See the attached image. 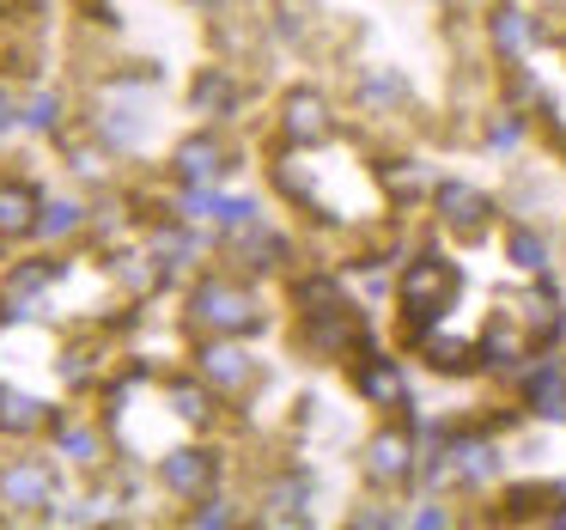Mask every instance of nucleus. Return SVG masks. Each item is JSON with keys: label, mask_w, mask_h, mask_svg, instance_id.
Wrapping results in <instances>:
<instances>
[{"label": "nucleus", "mask_w": 566, "mask_h": 530, "mask_svg": "<svg viewBox=\"0 0 566 530\" xmlns=\"http://www.w3.org/2000/svg\"><path fill=\"white\" fill-rule=\"evenodd\" d=\"M505 257H512L524 274H542V269H548V245H542L530 226H512V232H505Z\"/></svg>", "instance_id": "obj_17"}, {"label": "nucleus", "mask_w": 566, "mask_h": 530, "mask_svg": "<svg viewBox=\"0 0 566 530\" xmlns=\"http://www.w3.org/2000/svg\"><path fill=\"white\" fill-rule=\"evenodd\" d=\"M38 220H43V196L31 184H19V177H7L0 184V238L38 232Z\"/></svg>", "instance_id": "obj_10"}, {"label": "nucleus", "mask_w": 566, "mask_h": 530, "mask_svg": "<svg viewBox=\"0 0 566 530\" xmlns=\"http://www.w3.org/2000/svg\"><path fill=\"white\" fill-rule=\"evenodd\" d=\"M177 172H184V184H213V177H226L232 172V159H226V147L220 141H184L177 147Z\"/></svg>", "instance_id": "obj_13"}, {"label": "nucleus", "mask_w": 566, "mask_h": 530, "mask_svg": "<svg viewBox=\"0 0 566 530\" xmlns=\"http://www.w3.org/2000/svg\"><path fill=\"white\" fill-rule=\"evenodd\" d=\"M354 391L366 396V403H378V408H408V384H402V366L396 360H384V354H366L354 366Z\"/></svg>", "instance_id": "obj_7"}, {"label": "nucleus", "mask_w": 566, "mask_h": 530, "mask_svg": "<svg viewBox=\"0 0 566 530\" xmlns=\"http://www.w3.org/2000/svg\"><path fill=\"white\" fill-rule=\"evenodd\" d=\"M463 293V269H457L451 257H439V250H427V257H415L402 269V281H396V305H402V323H408V342H420V335L432 330V323L451 311V299Z\"/></svg>", "instance_id": "obj_1"}, {"label": "nucleus", "mask_w": 566, "mask_h": 530, "mask_svg": "<svg viewBox=\"0 0 566 530\" xmlns=\"http://www.w3.org/2000/svg\"><path fill=\"white\" fill-rule=\"evenodd\" d=\"M159 469H165V488L184 493V500H196V493L213 488V476H220V457H213V451H171Z\"/></svg>", "instance_id": "obj_8"}, {"label": "nucleus", "mask_w": 566, "mask_h": 530, "mask_svg": "<svg viewBox=\"0 0 566 530\" xmlns=\"http://www.w3.org/2000/svg\"><path fill=\"white\" fill-rule=\"evenodd\" d=\"M554 493H560V500H566V476H560V481H554Z\"/></svg>", "instance_id": "obj_39"}, {"label": "nucleus", "mask_w": 566, "mask_h": 530, "mask_svg": "<svg viewBox=\"0 0 566 530\" xmlns=\"http://www.w3.org/2000/svg\"><path fill=\"white\" fill-rule=\"evenodd\" d=\"M359 530H390V524H408L402 512H390V506H366V512H354Z\"/></svg>", "instance_id": "obj_32"}, {"label": "nucleus", "mask_w": 566, "mask_h": 530, "mask_svg": "<svg viewBox=\"0 0 566 530\" xmlns=\"http://www.w3.org/2000/svg\"><path fill=\"white\" fill-rule=\"evenodd\" d=\"M104 135H111L116 147H128V141H140V123H135V111H104Z\"/></svg>", "instance_id": "obj_30"}, {"label": "nucleus", "mask_w": 566, "mask_h": 530, "mask_svg": "<svg viewBox=\"0 0 566 530\" xmlns=\"http://www.w3.org/2000/svg\"><path fill=\"white\" fill-rule=\"evenodd\" d=\"M432 208H439V220L451 226V232H463V238L488 232L493 214H500V208H493L488 189L463 184V177H444V184H432Z\"/></svg>", "instance_id": "obj_3"}, {"label": "nucleus", "mask_w": 566, "mask_h": 530, "mask_svg": "<svg viewBox=\"0 0 566 530\" xmlns=\"http://www.w3.org/2000/svg\"><path fill=\"white\" fill-rule=\"evenodd\" d=\"M293 305H298V318L342 305V281L335 274H305V281H293Z\"/></svg>", "instance_id": "obj_15"}, {"label": "nucleus", "mask_w": 566, "mask_h": 530, "mask_svg": "<svg viewBox=\"0 0 566 530\" xmlns=\"http://www.w3.org/2000/svg\"><path fill=\"white\" fill-rule=\"evenodd\" d=\"M74 172H80V177H98V172H104V165H98V159H92V153H74Z\"/></svg>", "instance_id": "obj_38"}, {"label": "nucleus", "mask_w": 566, "mask_h": 530, "mask_svg": "<svg viewBox=\"0 0 566 530\" xmlns=\"http://www.w3.org/2000/svg\"><path fill=\"white\" fill-rule=\"evenodd\" d=\"M560 500L554 488H512L505 493V506H512V518H548V506Z\"/></svg>", "instance_id": "obj_21"}, {"label": "nucleus", "mask_w": 566, "mask_h": 530, "mask_svg": "<svg viewBox=\"0 0 566 530\" xmlns=\"http://www.w3.org/2000/svg\"><path fill=\"white\" fill-rule=\"evenodd\" d=\"M196 524H201V530H220V524H232V512H226V500H213V493H208V500L196 506Z\"/></svg>", "instance_id": "obj_33"}, {"label": "nucleus", "mask_w": 566, "mask_h": 530, "mask_svg": "<svg viewBox=\"0 0 566 530\" xmlns=\"http://www.w3.org/2000/svg\"><path fill=\"white\" fill-rule=\"evenodd\" d=\"M444 445H451L457 481H469V488H488V481H500L505 451L488 439V433H444Z\"/></svg>", "instance_id": "obj_6"}, {"label": "nucleus", "mask_w": 566, "mask_h": 530, "mask_svg": "<svg viewBox=\"0 0 566 530\" xmlns=\"http://www.w3.org/2000/svg\"><path fill=\"white\" fill-rule=\"evenodd\" d=\"M415 469H420V457H415V439H408L402 427L371 433V445H366V481L371 488H408Z\"/></svg>", "instance_id": "obj_4"}, {"label": "nucleus", "mask_w": 566, "mask_h": 530, "mask_svg": "<svg viewBox=\"0 0 566 530\" xmlns=\"http://www.w3.org/2000/svg\"><path fill=\"white\" fill-rule=\"evenodd\" d=\"M281 128H286V141H293V147H323V141L335 135L329 98H323V92H311V86L286 92V104H281Z\"/></svg>", "instance_id": "obj_5"}, {"label": "nucleus", "mask_w": 566, "mask_h": 530, "mask_svg": "<svg viewBox=\"0 0 566 530\" xmlns=\"http://www.w3.org/2000/svg\"><path fill=\"white\" fill-rule=\"evenodd\" d=\"M43 427V403L19 391H0V433H38Z\"/></svg>", "instance_id": "obj_16"}, {"label": "nucleus", "mask_w": 566, "mask_h": 530, "mask_svg": "<svg viewBox=\"0 0 566 530\" xmlns=\"http://www.w3.org/2000/svg\"><path fill=\"white\" fill-rule=\"evenodd\" d=\"M359 98L366 104H402L408 86H402V74H390V67H366V74H359Z\"/></svg>", "instance_id": "obj_18"}, {"label": "nucleus", "mask_w": 566, "mask_h": 530, "mask_svg": "<svg viewBox=\"0 0 566 530\" xmlns=\"http://www.w3.org/2000/svg\"><path fill=\"white\" fill-rule=\"evenodd\" d=\"M384 189H390V196H402V201H415L420 189H427V177H420L415 165L402 159V165H396V172H384Z\"/></svg>", "instance_id": "obj_29"}, {"label": "nucleus", "mask_w": 566, "mask_h": 530, "mask_svg": "<svg viewBox=\"0 0 566 530\" xmlns=\"http://www.w3.org/2000/svg\"><path fill=\"white\" fill-rule=\"evenodd\" d=\"M80 220H86V214H80V201L55 196V201H43V220H38V232H43V238H67Z\"/></svg>", "instance_id": "obj_19"}, {"label": "nucleus", "mask_w": 566, "mask_h": 530, "mask_svg": "<svg viewBox=\"0 0 566 530\" xmlns=\"http://www.w3.org/2000/svg\"><path fill=\"white\" fill-rule=\"evenodd\" d=\"M488 38H493V50H500V55H512V62H517V55L536 43V19H530L524 7H493V13H488Z\"/></svg>", "instance_id": "obj_12"}, {"label": "nucleus", "mask_w": 566, "mask_h": 530, "mask_svg": "<svg viewBox=\"0 0 566 530\" xmlns=\"http://www.w3.org/2000/svg\"><path fill=\"white\" fill-rule=\"evenodd\" d=\"M0 500H7V506H43V512H50V500H55L50 464H13V469H0Z\"/></svg>", "instance_id": "obj_9"}, {"label": "nucleus", "mask_w": 566, "mask_h": 530, "mask_svg": "<svg viewBox=\"0 0 566 530\" xmlns=\"http://www.w3.org/2000/svg\"><path fill=\"white\" fill-rule=\"evenodd\" d=\"M244 250H250V269H281L286 238H274V232H256V226H244Z\"/></svg>", "instance_id": "obj_20"}, {"label": "nucleus", "mask_w": 566, "mask_h": 530, "mask_svg": "<svg viewBox=\"0 0 566 530\" xmlns=\"http://www.w3.org/2000/svg\"><path fill=\"white\" fill-rule=\"evenodd\" d=\"M19 123H25V128H55V123H62V98H55V92H38Z\"/></svg>", "instance_id": "obj_25"}, {"label": "nucleus", "mask_w": 566, "mask_h": 530, "mask_svg": "<svg viewBox=\"0 0 566 530\" xmlns=\"http://www.w3.org/2000/svg\"><path fill=\"white\" fill-rule=\"evenodd\" d=\"M196 366H201V378H208V384H226V391L250 378V354L232 342V335H220V342H201V347H196Z\"/></svg>", "instance_id": "obj_11"}, {"label": "nucleus", "mask_w": 566, "mask_h": 530, "mask_svg": "<svg viewBox=\"0 0 566 530\" xmlns=\"http://www.w3.org/2000/svg\"><path fill=\"white\" fill-rule=\"evenodd\" d=\"M171 408L184 420H208L213 408H208V391H196V384H171Z\"/></svg>", "instance_id": "obj_26"}, {"label": "nucleus", "mask_w": 566, "mask_h": 530, "mask_svg": "<svg viewBox=\"0 0 566 530\" xmlns=\"http://www.w3.org/2000/svg\"><path fill=\"white\" fill-rule=\"evenodd\" d=\"M415 347L427 354L432 372H469V366H481V347L475 342H457V335H439V330H427Z\"/></svg>", "instance_id": "obj_14"}, {"label": "nucleus", "mask_w": 566, "mask_h": 530, "mask_svg": "<svg viewBox=\"0 0 566 530\" xmlns=\"http://www.w3.org/2000/svg\"><path fill=\"white\" fill-rule=\"evenodd\" d=\"M153 257L159 262H189L196 257V238L189 232H153Z\"/></svg>", "instance_id": "obj_28"}, {"label": "nucleus", "mask_w": 566, "mask_h": 530, "mask_svg": "<svg viewBox=\"0 0 566 530\" xmlns=\"http://www.w3.org/2000/svg\"><path fill=\"white\" fill-rule=\"evenodd\" d=\"M226 98H232V86H226V74H208V80L196 86V104H226Z\"/></svg>", "instance_id": "obj_34"}, {"label": "nucleus", "mask_w": 566, "mask_h": 530, "mask_svg": "<svg viewBox=\"0 0 566 530\" xmlns=\"http://www.w3.org/2000/svg\"><path fill=\"white\" fill-rule=\"evenodd\" d=\"M189 318L208 323L213 335H244V330H262L256 299H250L244 287H232V281H201L196 293H189Z\"/></svg>", "instance_id": "obj_2"}, {"label": "nucleus", "mask_w": 566, "mask_h": 530, "mask_svg": "<svg viewBox=\"0 0 566 530\" xmlns=\"http://www.w3.org/2000/svg\"><path fill=\"white\" fill-rule=\"evenodd\" d=\"M19 116H25V111H19V104H13V98H7V92H0V135H7V128H13V123H19Z\"/></svg>", "instance_id": "obj_36"}, {"label": "nucleus", "mask_w": 566, "mask_h": 530, "mask_svg": "<svg viewBox=\"0 0 566 530\" xmlns=\"http://www.w3.org/2000/svg\"><path fill=\"white\" fill-rule=\"evenodd\" d=\"M517 141H524V116H517V111H500V116L488 123V147H493V153H512Z\"/></svg>", "instance_id": "obj_23"}, {"label": "nucleus", "mask_w": 566, "mask_h": 530, "mask_svg": "<svg viewBox=\"0 0 566 530\" xmlns=\"http://www.w3.org/2000/svg\"><path fill=\"white\" fill-rule=\"evenodd\" d=\"M408 524H415V530H444V524H451V512H444V506H420Z\"/></svg>", "instance_id": "obj_35"}, {"label": "nucleus", "mask_w": 566, "mask_h": 530, "mask_svg": "<svg viewBox=\"0 0 566 530\" xmlns=\"http://www.w3.org/2000/svg\"><path fill=\"white\" fill-rule=\"evenodd\" d=\"M62 451L74 457V464H92V451H98V439H92L86 427H67V433H62Z\"/></svg>", "instance_id": "obj_31"}, {"label": "nucleus", "mask_w": 566, "mask_h": 530, "mask_svg": "<svg viewBox=\"0 0 566 530\" xmlns=\"http://www.w3.org/2000/svg\"><path fill=\"white\" fill-rule=\"evenodd\" d=\"M213 220L220 226H256V201L250 196H220L213 201Z\"/></svg>", "instance_id": "obj_27"}, {"label": "nucleus", "mask_w": 566, "mask_h": 530, "mask_svg": "<svg viewBox=\"0 0 566 530\" xmlns=\"http://www.w3.org/2000/svg\"><path fill=\"white\" fill-rule=\"evenodd\" d=\"M305 493H311L305 481H293V488H274V493H269V506H274L269 518H274V524H286V518H293V524H305Z\"/></svg>", "instance_id": "obj_22"}, {"label": "nucleus", "mask_w": 566, "mask_h": 530, "mask_svg": "<svg viewBox=\"0 0 566 530\" xmlns=\"http://www.w3.org/2000/svg\"><path fill=\"white\" fill-rule=\"evenodd\" d=\"M281 189H286L293 201H311V196H317V177H311V165H305V159H281Z\"/></svg>", "instance_id": "obj_24"}, {"label": "nucleus", "mask_w": 566, "mask_h": 530, "mask_svg": "<svg viewBox=\"0 0 566 530\" xmlns=\"http://www.w3.org/2000/svg\"><path fill=\"white\" fill-rule=\"evenodd\" d=\"M123 281H128V287H153V281H159V269H135V262H128Z\"/></svg>", "instance_id": "obj_37"}]
</instances>
